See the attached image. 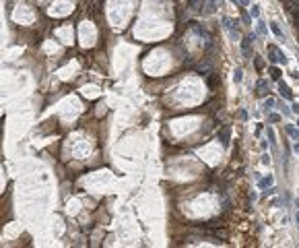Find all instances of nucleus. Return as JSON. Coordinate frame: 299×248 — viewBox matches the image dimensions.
Listing matches in <instances>:
<instances>
[{"label": "nucleus", "instance_id": "1", "mask_svg": "<svg viewBox=\"0 0 299 248\" xmlns=\"http://www.w3.org/2000/svg\"><path fill=\"white\" fill-rule=\"evenodd\" d=\"M268 60L272 62V64H287V58H285V54L275 46V44H270L268 46Z\"/></svg>", "mask_w": 299, "mask_h": 248}, {"label": "nucleus", "instance_id": "2", "mask_svg": "<svg viewBox=\"0 0 299 248\" xmlns=\"http://www.w3.org/2000/svg\"><path fill=\"white\" fill-rule=\"evenodd\" d=\"M254 39L250 35H243L242 37V54H243V58H252V48H250V44H252Z\"/></svg>", "mask_w": 299, "mask_h": 248}, {"label": "nucleus", "instance_id": "3", "mask_svg": "<svg viewBox=\"0 0 299 248\" xmlns=\"http://www.w3.org/2000/svg\"><path fill=\"white\" fill-rule=\"evenodd\" d=\"M194 71L198 72V74H202V77H206V74H213V64L208 62V60H202L200 64H196Z\"/></svg>", "mask_w": 299, "mask_h": 248}, {"label": "nucleus", "instance_id": "4", "mask_svg": "<svg viewBox=\"0 0 299 248\" xmlns=\"http://www.w3.org/2000/svg\"><path fill=\"white\" fill-rule=\"evenodd\" d=\"M278 93L283 99H287V101H293V93H291V89H289V85H285L283 81H278Z\"/></svg>", "mask_w": 299, "mask_h": 248}, {"label": "nucleus", "instance_id": "5", "mask_svg": "<svg viewBox=\"0 0 299 248\" xmlns=\"http://www.w3.org/2000/svg\"><path fill=\"white\" fill-rule=\"evenodd\" d=\"M229 137H231V128H229V126L221 130V134H219V141H221V145H223V147H229Z\"/></svg>", "mask_w": 299, "mask_h": 248}, {"label": "nucleus", "instance_id": "6", "mask_svg": "<svg viewBox=\"0 0 299 248\" xmlns=\"http://www.w3.org/2000/svg\"><path fill=\"white\" fill-rule=\"evenodd\" d=\"M221 21H223V27H225L227 31H233V29L237 31V25H239V23H237V21H233L231 17H223Z\"/></svg>", "mask_w": 299, "mask_h": 248}, {"label": "nucleus", "instance_id": "7", "mask_svg": "<svg viewBox=\"0 0 299 248\" xmlns=\"http://www.w3.org/2000/svg\"><path fill=\"white\" fill-rule=\"evenodd\" d=\"M256 89H258V95H260V97H264L266 91H270V89H268V81H266V79H260L258 85H256Z\"/></svg>", "mask_w": 299, "mask_h": 248}, {"label": "nucleus", "instance_id": "8", "mask_svg": "<svg viewBox=\"0 0 299 248\" xmlns=\"http://www.w3.org/2000/svg\"><path fill=\"white\" fill-rule=\"evenodd\" d=\"M272 184H275V178L270 176V174L266 178H258V186H260V188H268V186H272Z\"/></svg>", "mask_w": 299, "mask_h": 248}, {"label": "nucleus", "instance_id": "9", "mask_svg": "<svg viewBox=\"0 0 299 248\" xmlns=\"http://www.w3.org/2000/svg\"><path fill=\"white\" fill-rule=\"evenodd\" d=\"M256 29H258V35H266L268 29H266V23L262 19H256Z\"/></svg>", "mask_w": 299, "mask_h": 248}, {"label": "nucleus", "instance_id": "10", "mask_svg": "<svg viewBox=\"0 0 299 248\" xmlns=\"http://www.w3.org/2000/svg\"><path fill=\"white\" fill-rule=\"evenodd\" d=\"M239 12H242V19H243V23L245 25H252V15H250V12H248V8H245V6H242V8H239Z\"/></svg>", "mask_w": 299, "mask_h": 248}, {"label": "nucleus", "instance_id": "11", "mask_svg": "<svg viewBox=\"0 0 299 248\" xmlns=\"http://www.w3.org/2000/svg\"><path fill=\"white\" fill-rule=\"evenodd\" d=\"M268 74H270V79H272V81H281V68H276V66H270V68H268Z\"/></svg>", "mask_w": 299, "mask_h": 248}, {"label": "nucleus", "instance_id": "12", "mask_svg": "<svg viewBox=\"0 0 299 248\" xmlns=\"http://www.w3.org/2000/svg\"><path fill=\"white\" fill-rule=\"evenodd\" d=\"M270 31H272V33H275L276 37H285V33H283V29L278 27V23H276V21H272V23H270Z\"/></svg>", "mask_w": 299, "mask_h": 248}, {"label": "nucleus", "instance_id": "13", "mask_svg": "<svg viewBox=\"0 0 299 248\" xmlns=\"http://www.w3.org/2000/svg\"><path fill=\"white\" fill-rule=\"evenodd\" d=\"M285 130H287L289 134H291V139H295V141H299V128H295V126H291V124H287V126H285Z\"/></svg>", "mask_w": 299, "mask_h": 248}, {"label": "nucleus", "instance_id": "14", "mask_svg": "<svg viewBox=\"0 0 299 248\" xmlns=\"http://www.w3.org/2000/svg\"><path fill=\"white\" fill-rule=\"evenodd\" d=\"M188 6H190V8H196V11H202L204 0H188Z\"/></svg>", "mask_w": 299, "mask_h": 248}, {"label": "nucleus", "instance_id": "15", "mask_svg": "<svg viewBox=\"0 0 299 248\" xmlns=\"http://www.w3.org/2000/svg\"><path fill=\"white\" fill-rule=\"evenodd\" d=\"M266 137H268V141H270V145L275 147V145H276V134H275V130L270 128V126L266 128Z\"/></svg>", "mask_w": 299, "mask_h": 248}, {"label": "nucleus", "instance_id": "16", "mask_svg": "<svg viewBox=\"0 0 299 248\" xmlns=\"http://www.w3.org/2000/svg\"><path fill=\"white\" fill-rule=\"evenodd\" d=\"M233 81H235V83H242L243 81V71H242V68H235V72H233Z\"/></svg>", "mask_w": 299, "mask_h": 248}, {"label": "nucleus", "instance_id": "17", "mask_svg": "<svg viewBox=\"0 0 299 248\" xmlns=\"http://www.w3.org/2000/svg\"><path fill=\"white\" fill-rule=\"evenodd\" d=\"M252 17L260 19V4H252Z\"/></svg>", "mask_w": 299, "mask_h": 248}, {"label": "nucleus", "instance_id": "18", "mask_svg": "<svg viewBox=\"0 0 299 248\" xmlns=\"http://www.w3.org/2000/svg\"><path fill=\"white\" fill-rule=\"evenodd\" d=\"M268 122H270V124H276V122H281V116H278V114H268Z\"/></svg>", "mask_w": 299, "mask_h": 248}, {"label": "nucleus", "instance_id": "19", "mask_svg": "<svg viewBox=\"0 0 299 248\" xmlns=\"http://www.w3.org/2000/svg\"><path fill=\"white\" fill-rule=\"evenodd\" d=\"M264 106L268 107V110H272V107L276 106V101H275V99H272V97H268V99H266V101H264Z\"/></svg>", "mask_w": 299, "mask_h": 248}, {"label": "nucleus", "instance_id": "20", "mask_svg": "<svg viewBox=\"0 0 299 248\" xmlns=\"http://www.w3.org/2000/svg\"><path fill=\"white\" fill-rule=\"evenodd\" d=\"M291 110H293V114H299V104L297 101H291Z\"/></svg>", "mask_w": 299, "mask_h": 248}, {"label": "nucleus", "instance_id": "21", "mask_svg": "<svg viewBox=\"0 0 299 248\" xmlns=\"http://www.w3.org/2000/svg\"><path fill=\"white\" fill-rule=\"evenodd\" d=\"M262 164H264V165H268V164H270V157H268V153H264V155H262Z\"/></svg>", "mask_w": 299, "mask_h": 248}, {"label": "nucleus", "instance_id": "22", "mask_svg": "<svg viewBox=\"0 0 299 248\" xmlns=\"http://www.w3.org/2000/svg\"><path fill=\"white\" fill-rule=\"evenodd\" d=\"M254 62H256V68H258V71H262V62H260V58H258V56L254 58Z\"/></svg>", "mask_w": 299, "mask_h": 248}, {"label": "nucleus", "instance_id": "23", "mask_svg": "<svg viewBox=\"0 0 299 248\" xmlns=\"http://www.w3.org/2000/svg\"><path fill=\"white\" fill-rule=\"evenodd\" d=\"M239 118H242V120H248V112H245V110H239Z\"/></svg>", "mask_w": 299, "mask_h": 248}, {"label": "nucleus", "instance_id": "24", "mask_svg": "<svg viewBox=\"0 0 299 248\" xmlns=\"http://www.w3.org/2000/svg\"><path fill=\"white\" fill-rule=\"evenodd\" d=\"M291 77H293V79H299V71H291Z\"/></svg>", "mask_w": 299, "mask_h": 248}, {"label": "nucleus", "instance_id": "25", "mask_svg": "<svg viewBox=\"0 0 299 248\" xmlns=\"http://www.w3.org/2000/svg\"><path fill=\"white\" fill-rule=\"evenodd\" d=\"M250 4V0H239V6H248Z\"/></svg>", "mask_w": 299, "mask_h": 248}, {"label": "nucleus", "instance_id": "26", "mask_svg": "<svg viewBox=\"0 0 299 248\" xmlns=\"http://www.w3.org/2000/svg\"><path fill=\"white\" fill-rule=\"evenodd\" d=\"M293 149H295V153H299V143L295 145V147H293Z\"/></svg>", "mask_w": 299, "mask_h": 248}, {"label": "nucleus", "instance_id": "27", "mask_svg": "<svg viewBox=\"0 0 299 248\" xmlns=\"http://www.w3.org/2000/svg\"><path fill=\"white\" fill-rule=\"evenodd\" d=\"M295 221H297V227H299V213L295 215Z\"/></svg>", "mask_w": 299, "mask_h": 248}, {"label": "nucleus", "instance_id": "28", "mask_svg": "<svg viewBox=\"0 0 299 248\" xmlns=\"http://www.w3.org/2000/svg\"><path fill=\"white\" fill-rule=\"evenodd\" d=\"M297 128H299V122H297Z\"/></svg>", "mask_w": 299, "mask_h": 248}]
</instances>
